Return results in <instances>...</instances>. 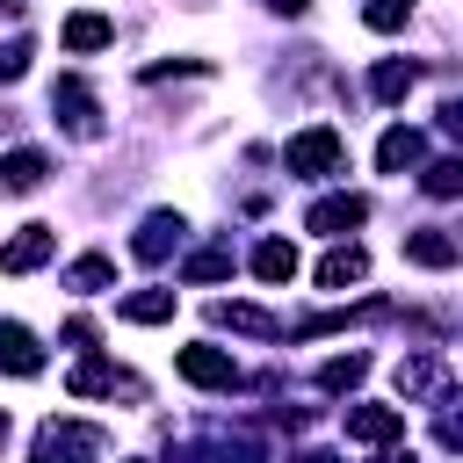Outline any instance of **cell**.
Masks as SVG:
<instances>
[{"label": "cell", "mask_w": 463, "mask_h": 463, "mask_svg": "<svg viewBox=\"0 0 463 463\" xmlns=\"http://www.w3.org/2000/svg\"><path fill=\"white\" fill-rule=\"evenodd\" d=\"M51 109H58V123H65L72 137H101V109H94V87H87L80 72H65V80L51 87Z\"/></svg>", "instance_id": "obj_3"}, {"label": "cell", "mask_w": 463, "mask_h": 463, "mask_svg": "<svg viewBox=\"0 0 463 463\" xmlns=\"http://www.w3.org/2000/svg\"><path fill=\"white\" fill-rule=\"evenodd\" d=\"M0 369H7V376H36V369H43L36 333H29V326H14V318H0Z\"/></svg>", "instance_id": "obj_10"}, {"label": "cell", "mask_w": 463, "mask_h": 463, "mask_svg": "<svg viewBox=\"0 0 463 463\" xmlns=\"http://www.w3.org/2000/svg\"><path fill=\"white\" fill-rule=\"evenodd\" d=\"M109 391L137 398V376H123L116 362H80V369H72V398H109Z\"/></svg>", "instance_id": "obj_12"}, {"label": "cell", "mask_w": 463, "mask_h": 463, "mask_svg": "<svg viewBox=\"0 0 463 463\" xmlns=\"http://www.w3.org/2000/svg\"><path fill=\"white\" fill-rule=\"evenodd\" d=\"M224 275H232V246H203L181 260V282H224Z\"/></svg>", "instance_id": "obj_20"}, {"label": "cell", "mask_w": 463, "mask_h": 463, "mask_svg": "<svg viewBox=\"0 0 463 463\" xmlns=\"http://www.w3.org/2000/svg\"><path fill=\"white\" fill-rule=\"evenodd\" d=\"M398 427H405L398 405H354V412H347V441H391Z\"/></svg>", "instance_id": "obj_13"}, {"label": "cell", "mask_w": 463, "mask_h": 463, "mask_svg": "<svg viewBox=\"0 0 463 463\" xmlns=\"http://www.w3.org/2000/svg\"><path fill=\"white\" fill-rule=\"evenodd\" d=\"M362 376H369V354H333V362L318 369V383H326V391H354Z\"/></svg>", "instance_id": "obj_23"}, {"label": "cell", "mask_w": 463, "mask_h": 463, "mask_svg": "<svg viewBox=\"0 0 463 463\" xmlns=\"http://www.w3.org/2000/svg\"><path fill=\"white\" fill-rule=\"evenodd\" d=\"M174 369H181L195 391H232V383H239L232 354H224V347H203V340H195V347H181V354H174Z\"/></svg>", "instance_id": "obj_4"}, {"label": "cell", "mask_w": 463, "mask_h": 463, "mask_svg": "<svg viewBox=\"0 0 463 463\" xmlns=\"http://www.w3.org/2000/svg\"><path fill=\"white\" fill-rule=\"evenodd\" d=\"M123 318H130V326H166V318H174V289H137V297H123Z\"/></svg>", "instance_id": "obj_19"}, {"label": "cell", "mask_w": 463, "mask_h": 463, "mask_svg": "<svg viewBox=\"0 0 463 463\" xmlns=\"http://www.w3.org/2000/svg\"><path fill=\"white\" fill-rule=\"evenodd\" d=\"M362 22H369L376 36H391V29L412 22V0H362Z\"/></svg>", "instance_id": "obj_24"}, {"label": "cell", "mask_w": 463, "mask_h": 463, "mask_svg": "<svg viewBox=\"0 0 463 463\" xmlns=\"http://www.w3.org/2000/svg\"><path fill=\"white\" fill-rule=\"evenodd\" d=\"M109 282H116V260L109 253H80L65 268V289H109Z\"/></svg>", "instance_id": "obj_21"}, {"label": "cell", "mask_w": 463, "mask_h": 463, "mask_svg": "<svg viewBox=\"0 0 463 463\" xmlns=\"http://www.w3.org/2000/svg\"><path fill=\"white\" fill-rule=\"evenodd\" d=\"M340 159H347V145H340V130H333V123H311V130H297V137L282 145V166H289V174H304V181L340 174Z\"/></svg>", "instance_id": "obj_2"}, {"label": "cell", "mask_w": 463, "mask_h": 463, "mask_svg": "<svg viewBox=\"0 0 463 463\" xmlns=\"http://www.w3.org/2000/svg\"><path fill=\"white\" fill-rule=\"evenodd\" d=\"M420 188H427V195H456V188H463V159H434V166L420 174Z\"/></svg>", "instance_id": "obj_25"}, {"label": "cell", "mask_w": 463, "mask_h": 463, "mask_svg": "<svg viewBox=\"0 0 463 463\" xmlns=\"http://www.w3.org/2000/svg\"><path fill=\"white\" fill-rule=\"evenodd\" d=\"M58 43L87 58V51H101V43H116V22H109V14H94V7H80V14H65V29H58Z\"/></svg>", "instance_id": "obj_11"}, {"label": "cell", "mask_w": 463, "mask_h": 463, "mask_svg": "<svg viewBox=\"0 0 463 463\" xmlns=\"http://www.w3.org/2000/svg\"><path fill=\"white\" fill-rule=\"evenodd\" d=\"M297 463H340V456H333V449H304Z\"/></svg>", "instance_id": "obj_28"}, {"label": "cell", "mask_w": 463, "mask_h": 463, "mask_svg": "<svg viewBox=\"0 0 463 463\" xmlns=\"http://www.w3.org/2000/svg\"><path fill=\"white\" fill-rule=\"evenodd\" d=\"M369 217V195H318L311 210H304V232H326V239H340V232H354Z\"/></svg>", "instance_id": "obj_5"}, {"label": "cell", "mask_w": 463, "mask_h": 463, "mask_svg": "<svg viewBox=\"0 0 463 463\" xmlns=\"http://www.w3.org/2000/svg\"><path fill=\"white\" fill-rule=\"evenodd\" d=\"M253 275H260V282H289V275H297V246H289V239H260V246H253Z\"/></svg>", "instance_id": "obj_17"}, {"label": "cell", "mask_w": 463, "mask_h": 463, "mask_svg": "<svg viewBox=\"0 0 463 463\" xmlns=\"http://www.w3.org/2000/svg\"><path fill=\"white\" fill-rule=\"evenodd\" d=\"M29 58H36V43H29V36H7V43H0V87H7V80H22V72H29Z\"/></svg>", "instance_id": "obj_26"}, {"label": "cell", "mask_w": 463, "mask_h": 463, "mask_svg": "<svg viewBox=\"0 0 463 463\" xmlns=\"http://www.w3.org/2000/svg\"><path fill=\"white\" fill-rule=\"evenodd\" d=\"M405 260L412 268H456V239L449 232H412L405 239Z\"/></svg>", "instance_id": "obj_16"}, {"label": "cell", "mask_w": 463, "mask_h": 463, "mask_svg": "<svg viewBox=\"0 0 463 463\" xmlns=\"http://www.w3.org/2000/svg\"><path fill=\"white\" fill-rule=\"evenodd\" d=\"M0 449H7V412H0Z\"/></svg>", "instance_id": "obj_30"}, {"label": "cell", "mask_w": 463, "mask_h": 463, "mask_svg": "<svg viewBox=\"0 0 463 463\" xmlns=\"http://www.w3.org/2000/svg\"><path fill=\"white\" fill-rule=\"evenodd\" d=\"M51 246H58V232H51V224H22V232L0 246V275H29V268H43V260H51Z\"/></svg>", "instance_id": "obj_6"}, {"label": "cell", "mask_w": 463, "mask_h": 463, "mask_svg": "<svg viewBox=\"0 0 463 463\" xmlns=\"http://www.w3.org/2000/svg\"><path fill=\"white\" fill-rule=\"evenodd\" d=\"M101 449H109V434L87 420H43L36 427V463H94Z\"/></svg>", "instance_id": "obj_1"}, {"label": "cell", "mask_w": 463, "mask_h": 463, "mask_svg": "<svg viewBox=\"0 0 463 463\" xmlns=\"http://www.w3.org/2000/svg\"><path fill=\"white\" fill-rule=\"evenodd\" d=\"M210 318H217V326H232V333H253V340H275V333H282L260 304H210Z\"/></svg>", "instance_id": "obj_15"}, {"label": "cell", "mask_w": 463, "mask_h": 463, "mask_svg": "<svg viewBox=\"0 0 463 463\" xmlns=\"http://www.w3.org/2000/svg\"><path fill=\"white\" fill-rule=\"evenodd\" d=\"M181 232H188V224H181V210H152V217L137 224L130 253H137V260H166V253L181 246Z\"/></svg>", "instance_id": "obj_7"}, {"label": "cell", "mask_w": 463, "mask_h": 463, "mask_svg": "<svg viewBox=\"0 0 463 463\" xmlns=\"http://www.w3.org/2000/svg\"><path fill=\"white\" fill-rule=\"evenodd\" d=\"M412 80H420V72H412L405 58H383V65L369 72V94H376V101H405V94H412Z\"/></svg>", "instance_id": "obj_18"}, {"label": "cell", "mask_w": 463, "mask_h": 463, "mask_svg": "<svg viewBox=\"0 0 463 463\" xmlns=\"http://www.w3.org/2000/svg\"><path fill=\"white\" fill-rule=\"evenodd\" d=\"M383 463H412V449H391V456H383Z\"/></svg>", "instance_id": "obj_29"}, {"label": "cell", "mask_w": 463, "mask_h": 463, "mask_svg": "<svg viewBox=\"0 0 463 463\" xmlns=\"http://www.w3.org/2000/svg\"><path fill=\"white\" fill-rule=\"evenodd\" d=\"M398 391H405V398L441 391V362H434V354H405V362H398Z\"/></svg>", "instance_id": "obj_22"}, {"label": "cell", "mask_w": 463, "mask_h": 463, "mask_svg": "<svg viewBox=\"0 0 463 463\" xmlns=\"http://www.w3.org/2000/svg\"><path fill=\"white\" fill-rule=\"evenodd\" d=\"M420 159H427V130L391 123V130H383V145H376V166H383V174H405V166H420Z\"/></svg>", "instance_id": "obj_8"}, {"label": "cell", "mask_w": 463, "mask_h": 463, "mask_svg": "<svg viewBox=\"0 0 463 463\" xmlns=\"http://www.w3.org/2000/svg\"><path fill=\"white\" fill-rule=\"evenodd\" d=\"M43 174H51V159H43L36 145L0 152V195H29V188H43Z\"/></svg>", "instance_id": "obj_9"}, {"label": "cell", "mask_w": 463, "mask_h": 463, "mask_svg": "<svg viewBox=\"0 0 463 463\" xmlns=\"http://www.w3.org/2000/svg\"><path fill=\"white\" fill-rule=\"evenodd\" d=\"M268 7H275V14H304L311 0H268Z\"/></svg>", "instance_id": "obj_27"}, {"label": "cell", "mask_w": 463, "mask_h": 463, "mask_svg": "<svg viewBox=\"0 0 463 463\" xmlns=\"http://www.w3.org/2000/svg\"><path fill=\"white\" fill-rule=\"evenodd\" d=\"M369 275V253L362 246H333L326 260H318V289H347V282H362Z\"/></svg>", "instance_id": "obj_14"}]
</instances>
